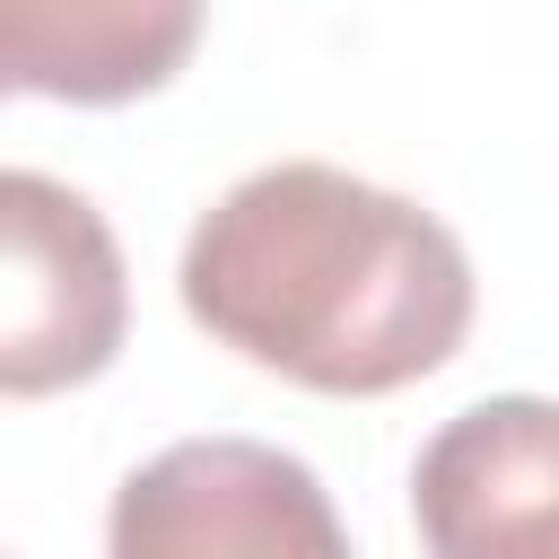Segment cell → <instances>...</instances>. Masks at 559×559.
Wrapping results in <instances>:
<instances>
[{
  "mask_svg": "<svg viewBox=\"0 0 559 559\" xmlns=\"http://www.w3.org/2000/svg\"><path fill=\"white\" fill-rule=\"evenodd\" d=\"M175 288L218 349L349 402L437 376L472 332V253L454 227L323 157L227 183L183 236Z\"/></svg>",
  "mask_w": 559,
  "mask_h": 559,
  "instance_id": "1",
  "label": "cell"
},
{
  "mask_svg": "<svg viewBox=\"0 0 559 559\" xmlns=\"http://www.w3.org/2000/svg\"><path fill=\"white\" fill-rule=\"evenodd\" d=\"M114 559H341L349 533L323 498V480L253 437H183L157 463H140L114 489V524H105Z\"/></svg>",
  "mask_w": 559,
  "mask_h": 559,
  "instance_id": "3",
  "label": "cell"
},
{
  "mask_svg": "<svg viewBox=\"0 0 559 559\" xmlns=\"http://www.w3.org/2000/svg\"><path fill=\"white\" fill-rule=\"evenodd\" d=\"M201 17L210 0H0V79L52 105H131L192 61Z\"/></svg>",
  "mask_w": 559,
  "mask_h": 559,
  "instance_id": "5",
  "label": "cell"
},
{
  "mask_svg": "<svg viewBox=\"0 0 559 559\" xmlns=\"http://www.w3.org/2000/svg\"><path fill=\"white\" fill-rule=\"evenodd\" d=\"M0 393L35 402L114 367L131 288L87 192L9 166L0 175Z\"/></svg>",
  "mask_w": 559,
  "mask_h": 559,
  "instance_id": "2",
  "label": "cell"
},
{
  "mask_svg": "<svg viewBox=\"0 0 559 559\" xmlns=\"http://www.w3.org/2000/svg\"><path fill=\"white\" fill-rule=\"evenodd\" d=\"M411 524L437 559L559 550V402L498 393L454 411L411 463Z\"/></svg>",
  "mask_w": 559,
  "mask_h": 559,
  "instance_id": "4",
  "label": "cell"
}]
</instances>
